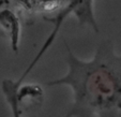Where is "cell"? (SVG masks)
Wrapping results in <instances>:
<instances>
[{
  "mask_svg": "<svg viewBox=\"0 0 121 117\" xmlns=\"http://www.w3.org/2000/svg\"><path fill=\"white\" fill-rule=\"evenodd\" d=\"M65 47L66 74L44 83L72 89L73 102L64 117H112L121 112V55L112 40H103L89 60L75 56L66 43Z\"/></svg>",
  "mask_w": 121,
  "mask_h": 117,
  "instance_id": "obj_1",
  "label": "cell"
},
{
  "mask_svg": "<svg viewBox=\"0 0 121 117\" xmlns=\"http://www.w3.org/2000/svg\"><path fill=\"white\" fill-rule=\"evenodd\" d=\"M56 2V13L53 17L47 19L49 23L54 24V29L50 32V35L47 37L45 43L41 47L37 56L32 59L28 68L24 71L22 76L18 78L17 83L22 85L26 76L29 74V72L33 69L35 64L40 61L42 56L46 53L48 48L54 43L58 32L63 24L64 19L68 17L70 14H74L76 18L78 19V23L82 25H88L92 27V29L95 32H99V27L96 24L95 17L93 14V0H55Z\"/></svg>",
  "mask_w": 121,
  "mask_h": 117,
  "instance_id": "obj_2",
  "label": "cell"
},
{
  "mask_svg": "<svg viewBox=\"0 0 121 117\" xmlns=\"http://www.w3.org/2000/svg\"><path fill=\"white\" fill-rule=\"evenodd\" d=\"M0 31L10 40L12 51L18 53L22 32L21 21L11 8H5L0 11Z\"/></svg>",
  "mask_w": 121,
  "mask_h": 117,
  "instance_id": "obj_3",
  "label": "cell"
},
{
  "mask_svg": "<svg viewBox=\"0 0 121 117\" xmlns=\"http://www.w3.org/2000/svg\"><path fill=\"white\" fill-rule=\"evenodd\" d=\"M17 99H18V106L21 112L23 113L24 110L28 112L30 110H33L34 108L41 106L44 101V92L39 85L22 84L18 87Z\"/></svg>",
  "mask_w": 121,
  "mask_h": 117,
  "instance_id": "obj_4",
  "label": "cell"
},
{
  "mask_svg": "<svg viewBox=\"0 0 121 117\" xmlns=\"http://www.w3.org/2000/svg\"><path fill=\"white\" fill-rule=\"evenodd\" d=\"M19 85L17 81H13L10 78H5L1 83L2 94L5 98L12 112V117H22V112L18 106V99H17V91Z\"/></svg>",
  "mask_w": 121,
  "mask_h": 117,
  "instance_id": "obj_5",
  "label": "cell"
},
{
  "mask_svg": "<svg viewBox=\"0 0 121 117\" xmlns=\"http://www.w3.org/2000/svg\"><path fill=\"white\" fill-rule=\"evenodd\" d=\"M11 4V0H0V11L5 8H10Z\"/></svg>",
  "mask_w": 121,
  "mask_h": 117,
  "instance_id": "obj_6",
  "label": "cell"
}]
</instances>
